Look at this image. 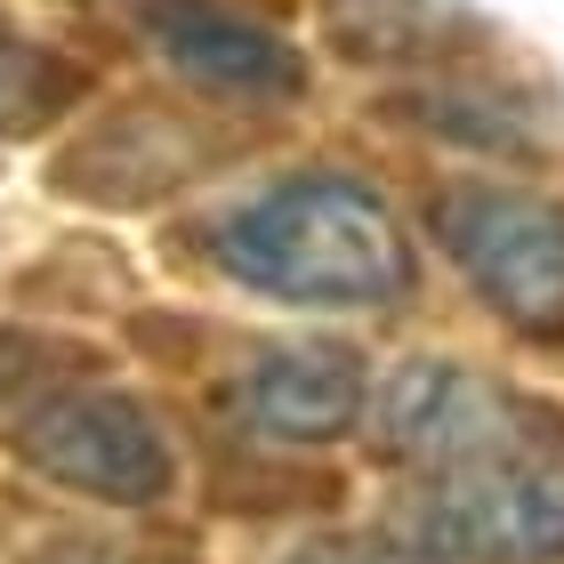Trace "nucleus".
Masks as SVG:
<instances>
[{
  "instance_id": "1",
  "label": "nucleus",
  "mask_w": 564,
  "mask_h": 564,
  "mask_svg": "<svg viewBox=\"0 0 564 564\" xmlns=\"http://www.w3.org/2000/svg\"><path fill=\"white\" fill-rule=\"evenodd\" d=\"M218 267L299 315H388L420 291L412 235L395 226L388 194L347 170H299L242 202L218 226Z\"/></svg>"
},
{
  "instance_id": "2",
  "label": "nucleus",
  "mask_w": 564,
  "mask_h": 564,
  "mask_svg": "<svg viewBox=\"0 0 564 564\" xmlns=\"http://www.w3.org/2000/svg\"><path fill=\"white\" fill-rule=\"evenodd\" d=\"M435 250L468 274V291L524 339H564V210L541 194L452 177L427 194Z\"/></svg>"
},
{
  "instance_id": "3",
  "label": "nucleus",
  "mask_w": 564,
  "mask_h": 564,
  "mask_svg": "<svg viewBox=\"0 0 564 564\" xmlns=\"http://www.w3.org/2000/svg\"><path fill=\"white\" fill-rule=\"evenodd\" d=\"M371 444L388 459H420V468L459 476V468H500V459L549 452L556 412L492 371L452 364V355H412L371 395Z\"/></svg>"
},
{
  "instance_id": "4",
  "label": "nucleus",
  "mask_w": 564,
  "mask_h": 564,
  "mask_svg": "<svg viewBox=\"0 0 564 564\" xmlns=\"http://www.w3.org/2000/svg\"><path fill=\"white\" fill-rule=\"evenodd\" d=\"M17 452L48 484L113 500V508H153L177 484V452H170L162 420L113 388H48L41 403H24Z\"/></svg>"
},
{
  "instance_id": "5",
  "label": "nucleus",
  "mask_w": 564,
  "mask_h": 564,
  "mask_svg": "<svg viewBox=\"0 0 564 564\" xmlns=\"http://www.w3.org/2000/svg\"><path fill=\"white\" fill-rule=\"evenodd\" d=\"M420 556L444 564H556L564 556V459H500L459 468L412 508Z\"/></svg>"
},
{
  "instance_id": "6",
  "label": "nucleus",
  "mask_w": 564,
  "mask_h": 564,
  "mask_svg": "<svg viewBox=\"0 0 564 564\" xmlns=\"http://www.w3.org/2000/svg\"><path fill=\"white\" fill-rule=\"evenodd\" d=\"M138 41L162 57L186 89L226 97V106L274 113L306 97V57L282 33H267L259 17L226 9V0H138Z\"/></svg>"
},
{
  "instance_id": "7",
  "label": "nucleus",
  "mask_w": 564,
  "mask_h": 564,
  "mask_svg": "<svg viewBox=\"0 0 564 564\" xmlns=\"http://www.w3.org/2000/svg\"><path fill=\"white\" fill-rule=\"evenodd\" d=\"M371 412V371L355 347L306 339V347H267L242 371V420L267 444H339Z\"/></svg>"
},
{
  "instance_id": "8",
  "label": "nucleus",
  "mask_w": 564,
  "mask_h": 564,
  "mask_svg": "<svg viewBox=\"0 0 564 564\" xmlns=\"http://www.w3.org/2000/svg\"><path fill=\"white\" fill-rule=\"evenodd\" d=\"M41 347L33 339H17V330H0V412L9 403H41Z\"/></svg>"
}]
</instances>
